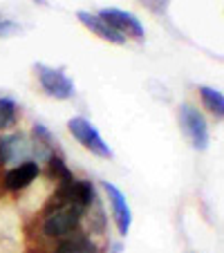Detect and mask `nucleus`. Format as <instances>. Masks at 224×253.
Listing matches in <instances>:
<instances>
[{
	"label": "nucleus",
	"instance_id": "1",
	"mask_svg": "<svg viewBox=\"0 0 224 253\" xmlns=\"http://www.w3.org/2000/svg\"><path fill=\"white\" fill-rule=\"evenodd\" d=\"M83 209L79 206H47L43 220V233L47 238H65L72 231H77L81 222Z\"/></svg>",
	"mask_w": 224,
	"mask_h": 253
},
{
	"label": "nucleus",
	"instance_id": "2",
	"mask_svg": "<svg viewBox=\"0 0 224 253\" xmlns=\"http://www.w3.org/2000/svg\"><path fill=\"white\" fill-rule=\"evenodd\" d=\"M179 124L184 134L188 137L191 146L195 150H206L209 148V126H206V119L195 105L191 103H181L179 105Z\"/></svg>",
	"mask_w": 224,
	"mask_h": 253
},
{
	"label": "nucleus",
	"instance_id": "3",
	"mask_svg": "<svg viewBox=\"0 0 224 253\" xmlns=\"http://www.w3.org/2000/svg\"><path fill=\"white\" fill-rule=\"evenodd\" d=\"M67 130H70L72 137L77 139L83 148L94 153L96 157L112 159V150H110V146L101 139V134H99V130H96L94 124H90V121L83 119V117H72V119L67 121Z\"/></svg>",
	"mask_w": 224,
	"mask_h": 253
},
{
	"label": "nucleus",
	"instance_id": "4",
	"mask_svg": "<svg viewBox=\"0 0 224 253\" xmlns=\"http://www.w3.org/2000/svg\"><path fill=\"white\" fill-rule=\"evenodd\" d=\"M94 200V184L86 182V179H72V182L58 186L49 206H79L86 211V206H90Z\"/></svg>",
	"mask_w": 224,
	"mask_h": 253
},
{
	"label": "nucleus",
	"instance_id": "5",
	"mask_svg": "<svg viewBox=\"0 0 224 253\" xmlns=\"http://www.w3.org/2000/svg\"><path fill=\"white\" fill-rule=\"evenodd\" d=\"M34 70L39 74V83L47 96H54V99H61V101L74 96L77 87H74L72 79L67 77L63 70H58V67H47V65H43V63H36Z\"/></svg>",
	"mask_w": 224,
	"mask_h": 253
},
{
	"label": "nucleus",
	"instance_id": "6",
	"mask_svg": "<svg viewBox=\"0 0 224 253\" xmlns=\"http://www.w3.org/2000/svg\"><path fill=\"white\" fill-rule=\"evenodd\" d=\"M101 20H103L108 27H112L117 34H121V36H130V39H137L141 41L143 36H146V29H143V25L139 23V18L134 14H130V11H124V9H115V7H108V9H101L99 14Z\"/></svg>",
	"mask_w": 224,
	"mask_h": 253
},
{
	"label": "nucleus",
	"instance_id": "7",
	"mask_svg": "<svg viewBox=\"0 0 224 253\" xmlns=\"http://www.w3.org/2000/svg\"><path fill=\"white\" fill-rule=\"evenodd\" d=\"M103 188H105V193H108L110 206H112V217H115V224H117V229H119V235L126 238L130 231V224H133V213H130L128 202H126V195L110 182H105Z\"/></svg>",
	"mask_w": 224,
	"mask_h": 253
},
{
	"label": "nucleus",
	"instance_id": "8",
	"mask_svg": "<svg viewBox=\"0 0 224 253\" xmlns=\"http://www.w3.org/2000/svg\"><path fill=\"white\" fill-rule=\"evenodd\" d=\"M39 172H41L39 162H34V159L23 162V164H18V166H14L5 175V186L9 188V191H23V188H27L29 184L39 177Z\"/></svg>",
	"mask_w": 224,
	"mask_h": 253
},
{
	"label": "nucleus",
	"instance_id": "9",
	"mask_svg": "<svg viewBox=\"0 0 224 253\" xmlns=\"http://www.w3.org/2000/svg\"><path fill=\"white\" fill-rule=\"evenodd\" d=\"M77 18H79V23H81L83 27H88L92 34H96L99 39L108 41V43H115V45H124L126 43L124 36L117 34L112 27H108V25H105L96 14H90V11H77Z\"/></svg>",
	"mask_w": 224,
	"mask_h": 253
},
{
	"label": "nucleus",
	"instance_id": "10",
	"mask_svg": "<svg viewBox=\"0 0 224 253\" xmlns=\"http://www.w3.org/2000/svg\"><path fill=\"white\" fill-rule=\"evenodd\" d=\"M200 96H202V103H204L206 110H209L213 117L222 119V115H224V96H222V92L213 90V87L202 85L200 87Z\"/></svg>",
	"mask_w": 224,
	"mask_h": 253
},
{
	"label": "nucleus",
	"instance_id": "11",
	"mask_svg": "<svg viewBox=\"0 0 224 253\" xmlns=\"http://www.w3.org/2000/svg\"><path fill=\"white\" fill-rule=\"evenodd\" d=\"M52 253H96V247L88 238L77 235V238H70L63 244H58Z\"/></svg>",
	"mask_w": 224,
	"mask_h": 253
},
{
	"label": "nucleus",
	"instance_id": "12",
	"mask_svg": "<svg viewBox=\"0 0 224 253\" xmlns=\"http://www.w3.org/2000/svg\"><path fill=\"white\" fill-rule=\"evenodd\" d=\"M47 172H49V177H52V179H56V182H58V186L74 179L72 170L65 166V162H63L58 155H52V157L47 159Z\"/></svg>",
	"mask_w": 224,
	"mask_h": 253
},
{
	"label": "nucleus",
	"instance_id": "13",
	"mask_svg": "<svg viewBox=\"0 0 224 253\" xmlns=\"http://www.w3.org/2000/svg\"><path fill=\"white\" fill-rule=\"evenodd\" d=\"M16 119H18V105L11 99L2 96V99H0V132L11 128V126L16 124Z\"/></svg>",
	"mask_w": 224,
	"mask_h": 253
},
{
	"label": "nucleus",
	"instance_id": "14",
	"mask_svg": "<svg viewBox=\"0 0 224 253\" xmlns=\"http://www.w3.org/2000/svg\"><path fill=\"white\" fill-rule=\"evenodd\" d=\"M20 27L16 23H11V20H0V39H7V36H14V34H18Z\"/></svg>",
	"mask_w": 224,
	"mask_h": 253
},
{
	"label": "nucleus",
	"instance_id": "15",
	"mask_svg": "<svg viewBox=\"0 0 224 253\" xmlns=\"http://www.w3.org/2000/svg\"><path fill=\"white\" fill-rule=\"evenodd\" d=\"M9 164V148H7V137L0 134V166Z\"/></svg>",
	"mask_w": 224,
	"mask_h": 253
},
{
	"label": "nucleus",
	"instance_id": "16",
	"mask_svg": "<svg viewBox=\"0 0 224 253\" xmlns=\"http://www.w3.org/2000/svg\"><path fill=\"white\" fill-rule=\"evenodd\" d=\"M146 2H148V7L155 9V11H164L166 5H168V0H146Z\"/></svg>",
	"mask_w": 224,
	"mask_h": 253
},
{
	"label": "nucleus",
	"instance_id": "17",
	"mask_svg": "<svg viewBox=\"0 0 224 253\" xmlns=\"http://www.w3.org/2000/svg\"><path fill=\"white\" fill-rule=\"evenodd\" d=\"M36 5H47V0H34Z\"/></svg>",
	"mask_w": 224,
	"mask_h": 253
}]
</instances>
